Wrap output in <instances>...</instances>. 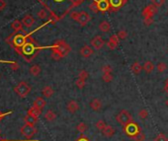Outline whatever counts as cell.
I'll list each match as a JSON object with an SVG mask.
<instances>
[{"label": "cell", "mask_w": 168, "mask_h": 141, "mask_svg": "<svg viewBox=\"0 0 168 141\" xmlns=\"http://www.w3.org/2000/svg\"><path fill=\"white\" fill-rule=\"evenodd\" d=\"M50 48H52V50H54V51H57L58 53H59V55L62 56V57L66 56L69 53H70V49H71L69 45L63 40L57 41L54 44V45L50 46Z\"/></svg>", "instance_id": "6da1fadb"}, {"label": "cell", "mask_w": 168, "mask_h": 141, "mask_svg": "<svg viewBox=\"0 0 168 141\" xmlns=\"http://www.w3.org/2000/svg\"><path fill=\"white\" fill-rule=\"evenodd\" d=\"M123 127H124L125 134L127 135L128 137L132 138V139H134L138 134H139L142 132V129L138 126V124L136 123H134V121H132V123L127 124V125L123 126Z\"/></svg>", "instance_id": "7a4b0ae2"}, {"label": "cell", "mask_w": 168, "mask_h": 141, "mask_svg": "<svg viewBox=\"0 0 168 141\" xmlns=\"http://www.w3.org/2000/svg\"><path fill=\"white\" fill-rule=\"evenodd\" d=\"M116 119H117V121H118V123H119L121 125H123V126L127 125V124H129V123H132V121H134V120H133V116H132V115H130L127 110L121 111V112H119V114L117 115Z\"/></svg>", "instance_id": "3957f363"}, {"label": "cell", "mask_w": 168, "mask_h": 141, "mask_svg": "<svg viewBox=\"0 0 168 141\" xmlns=\"http://www.w3.org/2000/svg\"><path fill=\"white\" fill-rule=\"evenodd\" d=\"M14 91H15V93L19 97L25 98L29 95V93L31 92V87L29 84L26 82H20L15 88H14Z\"/></svg>", "instance_id": "277c9868"}, {"label": "cell", "mask_w": 168, "mask_h": 141, "mask_svg": "<svg viewBox=\"0 0 168 141\" xmlns=\"http://www.w3.org/2000/svg\"><path fill=\"white\" fill-rule=\"evenodd\" d=\"M21 134L24 136L25 138L30 139L32 138L37 133V128L35 127V125H30L25 123V125H23L21 127Z\"/></svg>", "instance_id": "5b68a950"}, {"label": "cell", "mask_w": 168, "mask_h": 141, "mask_svg": "<svg viewBox=\"0 0 168 141\" xmlns=\"http://www.w3.org/2000/svg\"><path fill=\"white\" fill-rule=\"evenodd\" d=\"M157 7H155L153 4H149L146 7L143 8V10L142 12V15L143 17V19L146 18H153V16L157 13Z\"/></svg>", "instance_id": "8992f818"}, {"label": "cell", "mask_w": 168, "mask_h": 141, "mask_svg": "<svg viewBox=\"0 0 168 141\" xmlns=\"http://www.w3.org/2000/svg\"><path fill=\"white\" fill-rule=\"evenodd\" d=\"M110 2V11L109 12H117L121 8L126 5L128 0H109Z\"/></svg>", "instance_id": "52a82bcc"}, {"label": "cell", "mask_w": 168, "mask_h": 141, "mask_svg": "<svg viewBox=\"0 0 168 141\" xmlns=\"http://www.w3.org/2000/svg\"><path fill=\"white\" fill-rule=\"evenodd\" d=\"M90 21H91V16L87 12H85V11L79 12V16L77 18L76 22L78 24H80V26H82V27L86 26Z\"/></svg>", "instance_id": "ba28073f"}, {"label": "cell", "mask_w": 168, "mask_h": 141, "mask_svg": "<svg viewBox=\"0 0 168 141\" xmlns=\"http://www.w3.org/2000/svg\"><path fill=\"white\" fill-rule=\"evenodd\" d=\"M90 44H91V46H92L93 49H96V50H99V49H101L104 46V45H105V41H104L103 39H102V37H101V36H95V37L91 40Z\"/></svg>", "instance_id": "9c48e42d"}, {"label": "cell", "mask_w": 168, "mask_h": 141, "mask_svg": "<svg viewBox=\"0 0 168 141\" xmlns=\"http://www.w3.org/2000/svg\"><path fill=\"white\" fill-rule=\"evenodd\" d=\"M119 44H120V39H119V37L117 36V34L116 35H112L110 37L109 41H107V45H108L109 49H111V50L116 49L117 48H118Z\"/></svg>", "instance_id": "30bf717a"}, {"label": "cell", "mask_w": 168, "mask_h": 141, "mask_svg": "<svg viewBox=\"0 0 168 141\" xmlns=\"http://www.w3.org/2000/svg\"><path fill=\"white\" fill-rule=\"evenodd\" d=\"M34 41H29V43H26L24 45H23V48H22V51H23V53L26 54V55H32L33 53H34V51L37 49V48L34 45Z\"/></svg>", "instance_id": "8fae6325"}, {"label": "cell", "mask_w": 168, "mask_h": 141, "mask_svg": "<svg viewBox=\"0 0 168 141\" xmlns=\"http://www.w3.org/2000/svg\"><path fill=\"white\" fill-rule=\"evenodd\" d=\"M98 9H99V12L105 13V12H109L110 11V2L109 0H96Z\"/></svg>", "instance_id": "7c38bea8"}, {"label": "cell", "mask_w": 168, "mask_h": 141, "mask_svg": "<svg viewBox=\"0 0 168 141\" xmlns=\"http://www.w3.org/2000/svg\"><path fill=\"white\" fill-rule=\"evenodd\" d=\"M27 43V37L22 35H17L13 37V45L16 48H23V45Z\"/></svg>", "instance_id": "4fadbf2b"}, {"label": "cell", "mask_w": 168, "mask_h": 141, "mask_svg": "<svg viewBox=\"0 0 168 141\" xmlns=\"http://www.w3.org/2000/svg\"><path fill=\"white\" fill-rule=\"evenodd\" d=\"M79 53H80L83 57L88 58V57H90L93 53H94V50H93V49L89 45H83L82 48L80 49V50H79Z\"/></svg>", "instance_id": "5bb4252c"}, {"label": "cell", "mask_w": 168, "mask_h": 141, "mask_svg": "<svg viewBox=\"0 0 168 141\" xmlns=\"http://www.w3.org/2000/svg\"><path fill=\"white\" fill-rule=\"evenodd\" d=\"M66 109H67V111L69 112H70V114H75V112L79 109V105H78V103L76 101H73V100L69 101L67 106H66Z\"/></svg>", "instance_id": "9a60e30c"}, {"label": "cell", "mask_w": 168, "mask_h": 141, "mask_svg": "<svg viewBox=\"0 0 168 141\" xmlns=\"http://www.w3.org/2000/svg\"><path fill=\"white\" fill-rule=\"evenodd\" d=\"M41 114H42V110L39 109V108L35 107V106H33L32 108H30L29 111H28V112H27V115H30L32 116L36 117V119H39V116H41Z\"/></svg>", "instance_id": "2e32d148"}, {"label": "cell", "mask_w": 168, "mask_h": 141, "mask_svg": "<svg viewBox=\"0 0 168 141\" xmlns=\"http://www.w3.org/2000/svg\"><path fill=\"white\" fill-rule=\"evenodd\" d=\"M90 108L95 112L100 111L102 108V102L99 100V99H93V100L90 102Z\"/></svg>", "instance_id": "e0dca14e"}, {"label": "cell", "mask_w": 168, "mask_h": 141, "mask_svg": "<svg viewBox=\"0 0 168 141\" xmlns=\"http://www.w3.org/2000/svg\"><path fill=\"white\" fill-rule=\"evenodd\" d=\"M22 23H23V26H25L26 28H31L33 25H34L35 20L31 15H27V16H25L24 18H23Z\"/></svg>", "instance_id": "ac0fdd59"}, {"label": "cell", "mask_w": 168, "mask_h": 141, "mask_svg": "<svg viewBox=\"0 0 168 141\" xmlns=\"http://www.w3.org/2000/svg\"><path fill=\"white\" fill-rule=\"evenodd\" d=\"M102 133H103L104 136L106 137H112L115 134V128L112 127L111 125H106L105 128L102 130Z\"/></svg>", "instance_id": "d6986e66"}, {"label": "cell", "mask_w": 168, "mask_h": 141, "mask_svg": "<svg viewBox=\"0 0 168 141\" xmlns=\"http://www.w3.org/2000/svg\"><path fill=\"white\" fill-rule=\"evenodd\" d=\"M130 69H132V71L134 75H138L139 73H141L142 71V69L143 67L142 66V64L139 63L138 61H136V62H134L133 65H132V67H130Z\"/></svg>", "instance_id": "ffe728a7"}, {"label": "cell", "mask_w": 168, "mask_h": 141, "mask_svg": "<svg viewBox=\"0 0 168 141\" xmlns=\"http://www.w3.org/2000/svg\"><path fill=\"white\" fill-rule=\"evenodd\" d=\"M46 102L45 101V99L42 98V97H39L34 101V105H33V106H35L37 108H39V109L43 110L44 108L46 107Z\"/></svg>", "instance_id": "44dd1931"}, {"label": "cell", "mask_w": 168, "mask_h": 141, "mask_svg": "<svg viewBox=\"0 0 168 141\" xmlns=\"http://www.w3.org/2000/svg\"><path fill=\"white\" fill-rule=\"evenodd\" d=\"M42 93L45 98H50L54 95V89L50 86H45L42 90Z\"/></svg>", "instance_id": "7402d4cb"}, {"label": "cell", "mask_w": 168, "mask_h": 141, "mask_svg": "<svg viewBox=\"0 0 168 141\" xmlns=\"http://www.w3.org/2000/svg\"><path fill=\"white\" fill-rule=\"evenodd\" d=\"M111 29V25L109 22L107 21H102L99 24V30L103 33H108Z\"/></svg>", "instance_id": "603a6c76"}, {"label": "cell", "mask_w": 168, "mask_h": 141, "mask_svg": "<svg viewBox=\"0 0 168 141\" xmlns=\"http://www.w3.org/2000/svg\"><path fill=\"white\" fill-rule=\"evenodd\" d=\"M154 68H155L154 64H153L151 61H149V60L146 61V62H144V64H143V70L146 73H151L153 70H154Z\"/></svg>", "instance_id": "cb8c5ba5"}, {"label": "cell", "mask_w": 168, "mask_h": 141, "mask_svg": "<svg viewBox=\"0 0 168 141\" xmlns=\"http://www.w3.org/2000/svg\"><path fill=\"white\" fill-rule=\"evenodd\" d=\"M11 27L15 32H22L23 31V23L20 22V21H18V20L14 21L11 24Z\"/></svg>", "instance_id": "d4e9b609"}, {"label": "cell", "mask_w": 168, "mask_h": 141, "mask_svg": "<svg viewBox=\"0 0 168 141\" xmlns=\"http://www.w3.org/2000/svg\"><path fill=\"white\" fill-rule=\"evenodd\" d=\"M24 121L25 123L27 124H30V125H35L37 123V121H38V119H36V117L32 116L30 115H27L25 117H24Z\"/></svg>", "instance_id": "484cf974"}, {"label": "cell", "mask_w": 168, "mask_h": 141, "mask_svg": "<svg viewBox=\"0 0 168 141\" xmlns=\"http://www.w3.org/2000/svg\"><path fill=\"white\" fill-rule=\"evenodd\" d=\"M45 119L48 120V121H53L57 119V115H55V112L52 110H49L48 112L45 114Z\"/></svg>", "instance_id": "4316f807"}, {"label": "cell", "mask_w": 168, "mask_h": 141, "mask_svg": "<svg viewBox=\"0 0 168 141\" xmlns=\"http://www.w3.org/2000/svg\"><path fill=\"white\" fill-rule=\"evenodd\" d=\"M41 67L39 66V65H37V64H35V65H33V66L30 68V73L33 75V76H38V75L41 73Z\"/></svg>", "instance_id": "83f0119b"}, {"label": "cell", "mask_w": 168, "mask_h": 141, "mask_svg": "<svg viewBox=\"0 0 168 141\" xmlns=\"http://www.w3.org/2000/svg\"><path fill=\"white\" fill-rule=\"evenodd\" d=\"M102 80L105 83H110L113 81V75H112V73H104L102 75Z\"/></svg>", "instance_id": "f1b7e54d"}, {"label": "cell", "mask_w": 168, "mask_h": 141, "mask_svg": "<svg viewBox=\"0 0 168 141\" xmlns=\"http://www.w3.org/2000/svg\"><path fill=\"white\" fill-rule=\"evenodd\" d=\"M107 124H106V123L103 120V119H99L97 121V123H95V126H96V128L98 129V130H100V131H102L104 128H105V126H106Z\"/></svg>", "instance_id": "f546056e"}, {"label": "cell", "mask_w": 168, "mask_h": 141, "mask_svg": "<svg viewBox=\"0 0 168 141\" xmlns=\"http://www.w3.org/2000/svg\"><path fill=\"white\" fill-rule=\"evenodd\" d=\"M70 2V10L72 8H75L77 6H79L80 4H82L85 0H68Z\"/></svg>", "instance_id": "4dcf8cb0"}, {"label": "cell", "mask_w": 168, "mask_h": 141, "mask_svg": "<svg viewBox=\"0 0 168 141\" xmlns=\"http://www.w3.org/2000/svg\"><path fill=\"white\" fill-rule=\"evenodd\" d=\"M156 69H157L158 72L163 73L167 69V65L164 62H159V63H157V65H156Z\"/></svg>", "instance_id": "1f68e13d"}, {"label": "cell", "mask_w": 168, "mask_h": 141, "mask_svg": "<svg viewBox=\"0 0 168 141\" xmlns=\"http://www.w3.org/2000/svg\"><path fill=\"white\" fill-rule=\"evenodd\" d=\"M85 84H86V80H83V79H80V78H78L76 80V82H75V85L78 89H83L84 87H85Z\"/></svg>", "instance_id": "d6a6232c"}, {"label": "cell", "mask_w": 168, "mask_h": 141, "mask_svg": "<svg viewBox=\"0 0 168 141\" xmlns=\"http://www.w3.org/2000/svg\"><path fill=\"white\" fill-rule=\"evenodd\" d=\"M88 77H89V74H88V72L86 71L85 69H81L80 71H79V73H78V78L83 79V80H86Z\"/></svg>", "instance_id": "836d02e7"}, {"label": "cell", "mask_w": 168, "mask_h": 141, "mask_svg": "<svg viewBox=\"0 0 168 141\" xmlns=\"http://www.w3.org/2000/svg\"><path fill=\"white\" fill-rule=\"evenodd\" d=\"M48 12H46V9H41V10L38 12V17L40 19H42V20H45V19L48 18Z\"/></svg>", "instance_id": "e575fe53"}, {"label": "cell", "mask_w": 168, "mask_h": 141, "mask_svg": "<svg viewBox=\"0 0 168 141\" xmlns=\"http://www.w3.org/2000/svg\"><path fill=\"white\" fill-rule=\"evenodd\" d=\"M77 130L79 131L80 133H84L85 131L87 130V125L85 123H80L77 124Z\"/></svg>", "instance_id": "d590c367"}, {"label": "cell", "mask_w": 168, "mask_h": 141, "mask_svg": "<svg viewBox=\"0 0 168 141\" xmlns=\"http://www.w3.org/2000/svg\"><path fill=\"white\" fill-rule=\"evenodd\" d=\"M89 9L93 13H98V12H99V9H98V5H97L96 0H93L92 3L89 5Z\"/></svg>", "instance_id": "8d00e7d4"}, {"label": "cell", "mask_w": 168, "mask_h": 141, "mask_svg": "<svg viewBox=\"0 0 168 141\" xmlns=\"http://www.w3.org/2000/svg\"><path fill=\"white\" fill-rule=\"evenodd\" d=\"M117 36L119 37L120 40H125V39H127V37H128V32L126 30H120L118 33H117Z\"/></svg>", "instance_id": "74e56055"}, {"label": "cell", "mask_w": 168, "mask_h": 141, "mask_svg": "<svg viewBox=\"0 0 168 141\" xmlns=\"http://www.w3.org/2000/svg\"><path fill=\"white\" fill-rule=\"evenodd\" d=\"M138 116L141 117L142 119H146L147 117H148V112H147V110L142 109V110L139 111L138 112Z\"/></svg>", "instance_id": "f35d334b"}, {"label": "cell", "mask_w": 168, "mask_h": 141, "mask_svg": "<svg viewBox=\"0 0 168 141\" xmlns=\"http://www.w3.org/2000/svg\"><path fill=\"white\" fill-rule=\"evenodd\" d=\"M164 2H165V0H151V4H153V5L157 8L161 7L163 4H164Z\"/></svg>", "instance_id": "ab89813d"}, {"label": "cell", "mask_w": 168, "mask_h": 141, "mask_svg": "<svg viewBox=\"0 0 168 141\" xmlns=\"http://www.w3.org/2000/svg\"><path fill=\"white\" fill-rule=\"evenodd\" d=\"M154 141H168V138L163 133H159L154 138Z\"/></svg>", "instance_id": "60d3db41"}, {"label": "cell", "mask_w": 168, "mask_h": 141, "mask_svg": "<svg viewBox=\"0 0 168 141\" xmlns=\"http://www.w3.org/2000/svg\"><path fill=\"white\" fill-rule=\"evenodd\" d=\"M102 73H112V71H113V69H112V67L110 66V65H104L103 67H102Z\"/></svg>", "instance_id": "b9f144b4"}, {"label": "cell", "mask_w": 168, "mask_h": 141, "mask_svg": "<svg viewBox=\"0 0 168 141\" xmlns=\"http://www.w3.org/2000/svg\"><path fill=\"white\" fill-rule=\"evenodd\" d=\"M144 139H146V135H144L142 132H141L139 134H138L136 137L134 138V141H144Z\"/></svg>", "instance_id": "7bdbcfd3"}, {"label": "cell", "mask_w": 168, "mask_h": 141, "mask_svg": "<svg viewBox=\"0 0 168 141\" xmlns=\"http://www.w3.org/2000/svg\"><path fill=\"white\" fill-rule=\"evenodd\" d=\"M52 58L54 59V60H59L60 58H62V57L59 55V53H57V51L53 50V51H52Z\"/></svg>", "instance_id": "ee69618b"}, {"label": "cell", "mask_w": 168, "mask_h": 141, "mask_svg": "<svg viewBox=\"0 0 168 141\" xmlns=\"http://www.w3.org/2000/svg\"><path fill=\"white\" fill-rule=\"evenodd\" d=\"M143 23L146 26H150L152 23H153V18H146V19H143Z\"/></svg>", "instance_id": "f6af8a7d"}, {"label": "cell", "mask_w": 168, "mask_h": 141, "mask_svg": "<svg viewBox=\"0 0 168 141\" xmlns=\"http://www.w3.org/2000/svg\"><path fill=\"white\" fill-rule=\"evenodd\" d=\"M78 16H79V12H77V11H73V12L70 13V18L72 19V20H74V21L77 20Z\"/></svg>", "instance_id": "bcb514c9"}, {"label": "cell", "mask_w": 168, "mask_h": 141, "mask_svg": "<svg viewBox=\"0 0 168 141\" xmlns=\"http://www.w3.org/2000/svg\"><path fill=\"white\" fill-rule=\"evenodd\" d=\"M6 5H7V4H6L5 1H4V0H0V11H2L3 9L6 7Z\"/></svg>", "instance_id": "7dc6e473"}, {"label": "cell", "mask_w": 168, "mask_h": 141, "mask_svg": "<svg viewBox=\"0 0 168 141\" xmlns=\"http://www.w3.org/2000/svg\"><path fill=\"white\" fill-rule=\"evenodd\" d=\"M76 141H90V140L88 139V138L86 137L85 135H83V134H82V135L80 136V137H79V138H78V139H77Z\"/></svg>", "instance_id": "c3c4849f"}, {"label": "cell", "mask_w": 168, "mask_h": 141, "mask_svg": "<svg viewBox=\"0 0 168 141\" xmlns=\"http://www.w3.org/2000/svg\"><path fill=\"white\" fill-rule=\"evenodd\" d=\"M11 68L13 69V71H15V70H17V69H18V64H17V62H13V63L11 64Z\"/></svg>", "instance_id": "681fc988"}, {"label": "cell", "mask_w": 168, "mask_h": 141, "mask_svg": "<svg viewBox=\"0 0 168 141\" xmlns=\"http://www.w3.org/2000/svg\"><path fill=\"white\" fill-rule=\"evenodd\" d=\"M164 91L168 94V84H165L164 85Z\"/></svg>", "instance_id": "f907efd6"}, {"label": "cell", "mask_w": 168, "mask_h": 141, "mask_svg": "<svg viewBox=\"0 0 168 141\" xmlns=\"http://www.w3.org/2000/svg\"><path fill=\"white\" fill-rule=\"evenodd\" d=\"M4 116H5V115H4L2 112H0V120H1V119H3Z\"/></svg>", "instance_id": "816d5d0a"}, {"label": "cell", "mask_w": 168, "mask_h": 141, "mask_svg": "<svg viewBox=\"0 0 168 141\" xmlns=\"http://www.w3.org/2000/svg\"><path fill=\"white\" fill-rule=\"evenodd\" d=\"M54 1L55 3H62V2L64 1V0H54Z\"/></svg>", "instance_id": "f5cc1de1"}, {"label": "cell", "mask_w": 168, "mask_h": 141, "mask_svg": "<svg viewBox=\"0 0 168 141\" xmlns=\"http://www.w3.org/2000/svg\"><path fill=\"white\" fill-rule=\"evenodd\" d=\"M165 105H166V107H168V99L165 101Z\"/></svg>", "instance_id": "db71d44e"}, {"label": "cell", "mask_w": 168, "mask_h": 141, "mask_svg": "<svg viewBox=\"0 0 168 141\" xmlns=\"http://www.w3.org/2000/svg\"><path fill=\"white\" fill-rule=\"evenodd\" d=\"M165 84H168V78H167V79L165 80Z\"/></svg>", "instance_id": "11a10c76"}, {"label": "cell", "mask_w": 168, "mask_h": 141, "mask_svg": "<svg viewBox=\"0 0 168 141\" xmlns=\"http://www.w3.org/2000/svg\"><path fill=\"white\" fill-rule=\"evenodd\" d=\"M167 12H168V10H167Z\"/></svg>", "instance_id": "9f6ffc18"}]
</instances>
